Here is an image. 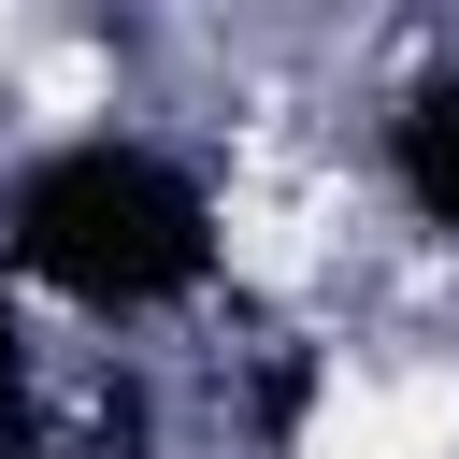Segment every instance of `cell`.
I'll list each match as a JSON object with an SVG mask.
<instances>
[{
    "instance_id": "1",
    "label": "cell",
    "mask_w": 459,
    "mask_h": 459,
    "mask_svg": "<svg viewBox=\"0 0 459 459\" xmlns=\"http://www.w3.org/2000/svg\"><path fill=\"white\" fill-rule=\"evenodd\" d=\"M301 459H459V373L416 359V373H344L301 430Z\"/></svg>"
},
{
    "instance_id": "2",
    "label": "cell",
    "mask_w": 459,
    "mask_h": 459,
    "mask_svg": "<svg viewBox=\"0 0 459 459\" xmlns=\"http://www.w3.org/2000/svg\"><path fill=\"white\" fill-rule=\"evenodd\" d=\"M330 215H344V186L301 172V158L230 172V273H244V287H301V273L330 258Z\"/></svg>"
}]
</instances>
